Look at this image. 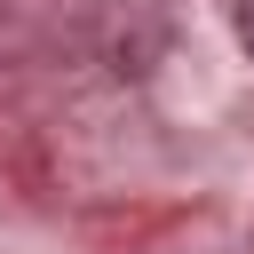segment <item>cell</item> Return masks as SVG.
Returning a JSON list of instances; mask_svg holds the SVG:
<instances>
[{"mask_svg": "<svg viewBox=\"0 0 254 254\" xmlns=\"http://www.w3.org/2000/svg\"><path fill=\"white\" fill-rule=\"evenodd\" d=\"M238 40H246V56H254V0H238Z\"/></svg>", "mask_w": 254, "mask_h": 254, "instance_id": "cell-1", "label": "cell"}]
</instances>
